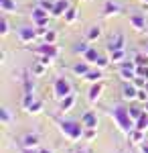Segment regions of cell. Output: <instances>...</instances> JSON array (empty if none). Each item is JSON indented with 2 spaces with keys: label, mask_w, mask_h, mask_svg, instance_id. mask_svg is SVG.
Instances as JSON below:
<instances>
[{
  "label": "cell",
  "mask_w": 148,
  "mask_h": 153,
  "mask_svg": "<svg viewBox=\"0 0 148 153\" xmlns=\"http://www.w3.org/2000/svg\"><path fill=\"white\" fill-rule=\"evenodd\" d=\"M102 78H103V74H102V70H100V68H97V70H89L85 76H83V80H87V82H91V84L102 82Z\"/></svg>",
  "instance_id": "2e32d148"
},
{
  "label": "cell",
  "mask_w": 148,
  "mask_h": 153,
  "mask_svg": "<svg viewBox=\"0 0 148 153\" xmlns=\"http://www.w3.org/2000/svg\"><path fill=\"white\" fill-rule=\"evenodd\" d=\"M81 123H83L85 129H97V114L93 110H87V112H83Z\"/></svg>",
  "instance_id": "8992f818"
},
{
  "label": "cell",
  "mask_w": 148,
  "mask_h": 153,
  "mask_svg": "<svg viewBox=\"0 0 148 153\" xmlns=\"http://www.w3.org/2000/svg\"><path fill=\"white\" fill-rule=\"evenodd\" d=\"M34 53H37V55H47V57L55 59L59 55V49H57L55 43H45V41H43V45L34 47Z\"/></svg>",
  "instance_id": "277c9868"
},
{
  "label": "cell",
  "mask_w": 148,
  "mask_h": 153,
  "mask_svg": "<svg viewBox=\"0 0 148 153\" xmlns=\"http://www.w3.org/2000/svg\"><path fill=\"white\" fill-rule=\"evenodd\" d=\"M45 71H47V65H45V63H41V61L37 59V61L33 63V76H43Z\"/></svg>",
  "instance_id": "d4e9b609"
},
{
  "label": "cell",
  "mask_w": 148,
  "mask_h": 153,
  "mask_svg": "<svg viewBox=\"0 0 148 153\" xmlns=\"http://www.w3.org/2000/svg\"><path fill=\"white\" fill-rule=\"evenodd\" d=\"M37 145H39V137L33 135V133L24 135L23 139H21V147H23V149H34Z\"/></svg>",
  "instance_id": "30bf717a"
},
{
  "label": "cell",
  "mask_w": 148,
  "mask_h": 153,
  "mask_svg": "<svg viewBox=\"0 0 148 153\" xmlns=\"http://www.w3.org/2000/svg\"><path fill=\"white\" fill-rule=\"evenodd\" d=\"M144 135H146V131H140V129H134L128 137L132 139V143H138V145H142L144 143Z\"/></svg>",
  "instance_id": "ac0fdd59"
},
{
  "label": "cell",
  "mask_w": 148,
  "mask_h": 153,
  "mask_svg": "<svg viewBox=\"0 0 148 153\" xmlns=\"http://www.w3.org/2000/svg\"><path fill=\"white\" fill-rule=\"evenodd\" d=\"M134 129L148 131V112H146V110H144V112H142V117H140V118L136 120V127H134Z\"/></svg>",
  "instance_id": "7402d4cb"
},
{
  "label": "cell",
  "mask_w": 148,
  "mask_h": 153,
  "mask_svg": "<svg viewBox=\"0 0 148 153\" xmlns=\"http://www.w3.org/2000/svg\"><path fill=\"white\" fill-rule=\"evenodd\" d=\"M126 57L124 49H118V51H110V61L112 63H122V59Z\"/></svg>",
  "instance_id": "ffe728a7"
},
{
  "label": "cell",
  "mask_w": 148,
  "mask_h": 153,
  "mask_svg": "<svg viewBox=\"0 0 148 153\" xmlns=\"http://www.w3.org/2000/svg\"><path fill=\"white\" fill-rule=\"evenodd\" d=\"M110 114H112V118L116 120L118 129L122 131V133H126V135H130V133L134 131V127H136V123L132 120V117H130V112H128V108H124V106H114V110H112Z\"/></svg>",
  "instance_id": "6da1fadb"
},
{
  "label": "cell",
  "mask_w": 148,
  "mask_h": 153,
  "mask_svg": "<svg viewBox=\"0 0 148 153\" xmlns=\"http://www.w3.org/2000/svg\"><path fill=\"white\" fill-rule=\"evenodd\" d=\"M26 112H29V114H39V112H43V102H41V100H34L33 104L26 108Z\"/></svg>",
  "instance_id": "cb8c5ba5"
},
{
  "label": "cell",
  "mask_w": 148,
  "mask_h": 153,
  "mask_svg": "<svg viewBox=\"0 0 148 153\" xmlns=\"http://www.w3.org/2000/svg\"><path fill=\"white\" fill-rule=\"evenodd\" d=\"M100 35H102V29L100 27H91L87 31V41H95V39H100Z\"/></svg>",
  "instance_id": "4316f807"
},
{
  "label": "cell",
  "mask_w": 148,
  "mask_h": 153,
  "mask_svg": "<svg viewBox=\"0 0 148 153\" xmlns=\"http://www.w3.org/2000/svg\"><path fill=\"white\" fill-rule=\"evenodd\" d=\"M83 59L87 61V63H97V59H100V53L95 51L93 47H89L85 53H83Z\"/></svg>",
  "instance_id": "d6986e66"
},
{
  "label": "cell",
  "mask_w": 148,
  "mask_h": 153,
  "mask_svg": "<svg viewBox=\"0 0 148 153\" xmlns=\"http://www.w3.org/2000/svg\"><path fill=\"white\" fill-rule=\"evenodd\" d=\"M95 137H97V129H85V133H83L85 141H95Z\"/></svg>",
  "instance_id": "f1b7e54d"
},
{
  "label": "cell",
  "mask_w": 148,
  "mask_h": 153,
  "mask_svg": "<svg viewBox=\"0 0 148 153\" xmlns=\"http://www.w3.org/2000/svg\"><path fill=\"white\" fill-rule=\"evenodd\" d=\"M39 153H53L51 149H39Z\"/></svg>",
  "instance_id": "74e56055"
},
{
  "label": "cell",
  "mask_w": 148,
  "mask_h": 153,
  "mask_svg": "<svg viewBox=\"0 0 148 153\" xmlns=\"http://www.w3.org/2000/svg\"><path fill=\"white\" fill-rule=\"evenodd\" d=\"M0 35H2V37L8 35V23H6V19L0 21Z\"/></svg>",
  "instance_id": "836d02e7"
},
{
  "label": "cell",
  "mask_w": 148,
  "mask_h": 153,
  "mask_svg": "<svg viewBox=\"0 0 148 153\" xmlns=\"http://www.w3.org/2000/svg\"><path fill=\"white\" fill-rule=\"evenodd\" d=\"M130 25L136 29V31H144L148 25H146V19L142 14H130Z\"/></svg>",
  "instance_id": "8fae6325"
},
{
  "label": "cell",
  "mask_w": 148,
  "mask_h": 153,
  "mask_svg": "<svg viewBox=\"0 0 148 153\" xmlns=\"http://www.w3.org/2000/svg\"><path fill=\"white\" fill-rule=\"evenodd\" d=\"M24 153H39V151H34V149H24Z\"/></svg>",
  "instance_id": "f35d334b"
},
{
  "label": "cell",
  "mask_w": 148,
  "mask_h": 153,
  "mask_svg": "<svg viewBox=\"0 0 148 153\" xmlns=\"http://www.w3.org/2000/svg\"><path fill=\"white\" fill-rule=\"evenodd\" d=\"M43 41H45V43H55V41H57V33H55V31H47L45 37H43Z\"/></svg>",
  "instance_id": "4dcf8cb0"
},
{
  "label": "cell",
  "mask_w": 148,
  "mask_h": 153,
  "mask_svg": "<svg viewBox=\"0 0 148 153\" xmlns=\"http://www.w3.org/2000/svg\"><path fill=\"white\" fill-rule=\"evenodd\" d=\"M122 98L124 100H138V88L132 82H126L122 88Z\"/></svg>",
  "instance_id": "52a82bcc"
},
{
  "label": "cell",
  "mask_w": 148,
  "mask_h": 153,
  "mask_svg": "<svg viewBox=\"0 0 148 153\" xmlns=\"http://www.w3.org/2000/svg\"><path fill=\"white\" fill-rule=\"evenodd\" d=\"M126 47V39L122 33H118L110 39V43H108V51H118V49H124Z\"/></svg>",
  "instance_id": "ba28073f"
},
{
  "label": "cell",
  "mask_w": 148,
  "mask_h": 153,
  "mask_svg": "<svg viewBox=\"0 0 148 153\" xmlns=\"http://www.w3.org/2000/svg\"><path fill=\"white\" fill-rule=\"evenodd\" d=\"M87 49H89V45H87V43L83 41V43H77V45H75V53H81V55H83V53H85Z\"/></svg>",
  "instance_id": "d6a6232c"
},
{
  "label": "cell",
  "mask_w": 148,
  "mask_h": 153,
  "mask_svg": "<svg viewBox=\"0 0 148 153\" xmlns=\"http://www.w3.org/2000/svg\"><path fill=\"white\" fill-rule=\"evenodd\" d=\"M138 100H140V102H148V90L146 88L138 90Z\"/></svg>",
  "instance_id": "d590c367"
},
{
  "label": "cell",
  "mask_w": 148,
  "mask_h": 153,
  "mask_svg": "<svg viewBox=\"0 0 148 153\" xmlns=\"http://www.w3.org/2000/svg\"><path fill=\"white\" fill-rule=\"evenodd\" d=\"M138 74L134 68H120V78L124 80V82H134V78H136Z\"/></svg>",
  "instance_id": "9a60e30c"
},
{
  "label": "cell",
  "mask_w": 148,
  "mask_h": 153,
  "mask_svg": "<svg viewBox=\"0 0 148 153\" xmlns=\"http://www.w3.org/2000/svg\"><path fill=\"white\" fill-rule=\"evenodd\" d=\"M102 92H103V86H102V82L91 84L89 92H87V100H89L91 104H93V102H97V100H100V96H102Z\"/></svg>",
  "instance_id": "9c48e42d"
},
{
  "label": "cell",
  "mask_w": 148,
  "mask_h": 153,
  "mask_svg": "<svg viewBox=\"0 0 148 153\" xmlns=\"http://www.w3.org/2000/svg\"><path fill=\"white\" fill-rule=\"evenodd\" d=\"M146 31H148V27H146Z\"/></svg>",
  "instance_id": "f6af8a7d"
},
{
  "label": "cell",
  "mask_w": 148,
  "mask_h": 153,
  "mask_svg": "<svg viewBox=\"0 0 148 153\" xmlns=\"http://www.w3.org/2000/svg\"><path fill=\"white\" fill-rule=\"evenodd\" d=\"M87 71H89V63H87V61H77V63H73V74H75V76L83 78Z\"/></svg>",
  "instance_id": "5bb4252c"
},
{
  "label": "cell",
  "mask_w": 148,
  "mask_h": 153,
  "mask_svg": "<svg viewBox=\"0 0 148 153\" xmlns=\"http://www.w3.org/2000/svg\"><path fill=\"white\" fill-rule=\"evenodd\" d=\"M144 110H146V112H148V102H144Z\"/></svg>",
  "instance_id": "60d3db41"
},
{
  "label": "cell",
  "mask_w": 148,
  "mask_h": 153,
  "mask_svg": "<svg viewBox=\"0 0 148 153\" xmlns=\"http://www.w3.org/2000/svg\"><path fill=\"white\" fill-rule=\"evenodd\" d=\"M77 153H85V151H77Z\"/></svg>",
  "instance_id": "ee69618b"
},
{
  "label": "cell",
  "mask_w": 148,
  "mask_h": 153,
  "mask_svg": "<svg viewBox=\"0 0 148 153\" xmlns=\"http://www.w3.org/2000/svg\"><path fill=\"white\" fill-rule=\"evenodd\" d=\"M73 106H75V96L69 94L67 98H63V100H61V104H59V110H61V112H69Z\"/></svg>",
  "instance_id": "e0dca14e"
},
{
  "label": "cell",
  "mask_w": 148,
  "mask_h": 153,
  "mask_svg": "<svg viewBox=\"0 0 148 153\" xmlns=\"http://www.w3.org/2000/svg\"><path fill=\"white\" fill-rule=\"evenodd\" d=\"M95 65H97L100 70H103V68H108V65H110V57H100Z\"/></svg>",
  "instance_id": "e575fe53"
},
{
  "label": "cell",
  "mask_w": 148,
  "mask_h": 153,
  "mask_svg": "<svg viewBox=\"0 0 148 153\" xmlns=\"http://www.w3.org/2000/svg\"><path fill=\"white\" fill-rule=\"evenodd\" d=\"M120 10H122V6H120V4H116V2H112V0H108V2H106V6H103V14H106V16L120 14Z\"/></svg>",
  "instance_id": "4fadbf2b"
},
{
  "label": "cell",
  "mask_w": 148,
  "mask_h": 153,
  "mask_svg": "<svg viewBox=\"0 0 148 153\" xmlns=\"http://www.w3.org/2000/svg\"><path fill=\"white\" fill-rule=\"evenodd\" d=\"M128 112H130V117H132V120L136 123L138 118L142 117V112H144V108H136V106H130V108H128Z\"/></svg>",
  "instance_id": "83f0119b"
},
{
  "label": "cell",
  "mask_w": 148,
  "mask_h": 153,
  "mask_svg": "<svg viewBox=\"0 0 148 153\" xmlns=\"http://www.w3.org/2000/svg\"><path fill=\"white\" fill-rule=\"evenodd\" d=\"M134 63L136 65H148V55L144 53V55H136L134 57Z\"/></svg>",
  "instance_id": "1f68e13d"
},
{
  "label": "cell",
  "mask_w": 148,
  "mask_h": 153,
  "mask_svg": "<svg viewBox=\"0 0 148 153\" xmlns=\"http://www.w3.org/2000/svg\"><path fill=\"white\" fill-rule=\"evenodd\" d=\"M37 39V29L33 27H21L18 29V41L21 43H31Z\"/></svg>",
  "instance_id": "5b68a950"
},
{
  "label": "cell",
  "mask_w": 148,
  "mask_h": 153,
  "mask_svg": "<svg viewBox=\"0 0 148 153\" xmlns=\"http://www.w3.org/2000/svg\"><path fill=\"white\" fill-rule=\"evenodd\" d=\"M53 90H55V96H57L59 100H63V98H67L71 94V86L65 78H57L55 84H53Z\"/></svg>",
  "instance_id": "3957f363"
},
{
  "label": "cell",
  "mask_w": 148,
  "mask_h": 153,
  "mask_svg": "<svg viewBox=\"0 0 148 153\" xmlns=\"http://www.w3.org/2000/svg\"><path fill=\"white\" fill-rule=\"evenodd\" d=\"M33 102H34V92H33V90H26V92H24V98H23V106H24V110H26L29 106L33 104Z\"/></svg>",
  "instance_id": "484cf974"
},
{
  "label": "cell",
  "mask_w": 148,
  "mask_h": 153,
  "mask_svg": "<svg viewBox=\"0 0 148 153\" xmlns=\"http://www.w3.org/2000/svg\"><path fill=\"white\" fill-rule=\"evenodd\" d=\"M0 120H2V125H8V123H10V112H8V108H0Z\"/></svg>",
  "instance_id": "f546056e"
},
{
  "label": "cell",
  "mask_w": 148,
  "mask_h": 153,
  "mask_svg": "<svg viewBox=\"0 0 148 153\" xmlns=\"http://www.w3.org/2000/svg\"><path fill=\"white\" fill-rule=\"evenodd\" d=\"M144 53H146V55H148V43H146V45H144Z\"/></svg>",
  "instance_id": "ab89813d"
},
{
  "label": "cell",
  "mask_w": 148,
  "mask_h": 153,
  "mask_svg": "<svg viewBox=\"0 0 148 153\" xmlns=\"http://www.w3.org/2000/svg\"><path fill=\"white\" fill-rule=\"evenodd\" d=\"M59 131L67 137L69 141H79V139H83L85 127H83V123H75V120H61L59 123Z\"/></svg>",
  "instance_id": "7a4b0ae2"
},
{
  "label": "cell",
  "mask_w": 148,
  "mask_h": 153,
  "mask_svg": "<svg viewBox=\"0 0 148 153\" xmlns=\"http://www.w3.org/2000/svg\"><path fill=\"white\" fill-rule=\"evenodd\" d=\"M140 153H148V143H142L140 145Z\"/></svg>",
  "instance_id": "8d00e7d4"
},
{
  "label": "cell",
  "mask_w": 148,
  "mask_h": 153,
  "mask_svg": "<svg viewBox=\"0 0 148 153\" xmlns=\"http://www.w3.org/2000/svg\"><path fill=\"white\" fill-rule=\"evenodd\" d=\"M142 2H144V4H148V0H142Z\"/></svg>",
  "instance_id": "7bdbcfd3"
},
{
  "label": "cell",
  "mask_w": 148,
  "mask_h": 153,
  "mask_svg": "<svg viewBox=\"0 0 148 153\" xmlns=\"http://www.w3.org/2000/svg\"><path fill=\"white\" fill-rule=\"evenodd\" d=\"M144 88H146V90H148V80H146V86H144Z\"/></svg>",
  "instance_id": "b9f144b4"
},
{
  "label": "cell",
  "mask_w": 148,
  "mask_h": 153,
  "mask_svg": "<svg viewBox=\"0 0 148 153\" xmlns=\"http://www.w3.org/2000/svg\"><path fill=\"white\" fill-rule=\"evenodd\" d=\"M0 10L16 12V2H12V0H0Z\"/></svg>",
  "instance_id": "44dd1931"
},
{
  "label": "cell",
  "mask_w": 148,
  "mask_h": 153,
  "mask_svg": "<svg viewBox=\"0 0 148 153\" xmlns=\"http://www.w3.org/2000/svg\"><path fill=\"white\" fill-rule=\"evenodd\" d=\"M67 10H69L67 0H57V2H55V8H53V12H51V16H63Z\"/></svg>",
  "instance_id": "7c38bea8"
},
{
  "label": "cell",
  "mask_w": 148,
  "mask_h": 153,
  "mask_svg": "<svg viewBox=\"0 0 148 153\" xmlns=\"http://www.w3.org/2000/svg\"><path fill=\"white\" fill-rule=\"evenodd\" d=\"M63 19H65V23L71 25V23H75V19H77V8H73V6H69V10L63 14Z\"/></svg>",
  "instance_id": "603a6c76"
}]
</instances>
